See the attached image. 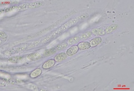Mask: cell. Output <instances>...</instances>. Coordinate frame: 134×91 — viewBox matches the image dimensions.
<instances>
[{"instance_id":"obj_16","label":"cell","mask_w":134,"mask_h":91,"mask_svg":"<svg viewBox=\"0 0 134 91\" xmlns=\"http://www.w3.org/2000/svg\"><path fill=\"white\" fill-rule=\"evenodd\" d=\"M0 36H1V39L4 40L5 42L8 38V36H7V35L5 33V32H3V31L0 32Z\"/></svg>"},{"instance_id":"obj_3","label":"cell","mask_w":134,"mask_h":91,"mask_svg":"<svg viewBox=\"0 0 134 91\" xmlns=\"http://www.w3.org/2000/svg\"><path fill=\"white\" fill-rule=\"evenodd\" d=\"M79 50V48L77 45H74L70 47L67 50L66 54L68 56H72L76 54Z\"/></svg>"},{"instance_id":"obj_4","label":"cell","mask_w":134,"mask_h":91,"mask_svg":"<svg viewBox=\"0 0 134 91\" xmlns=\"http://www.w3.org/2000/svg\"><path fill=\"white\" fill-rule=\"evenodd\" d=\"M42 57V55L40 53H33L28 56V59L30 60L34 61V60H39Z\"/></svg>"},{"instance_id":"obj_1","label":"cell","mask_w":134,"mask_h":91,"mask_svg":"<svg viewBox=\"0 0 134 91\" xmlns=\"http://www.w3.org/2000/svg\"><path fill=\"white\" fill-rule=\"evenodd\" d=\"M43 5V2L40 1H36L32 3H25L21 6H19L17 10L18 11H22V10H25L29 9H35L38 8L41 6Z\"/></svg>"},{"instance_id":"obj_15","label":"cell","mask_w":134,"mask_h":91,"mask_svg":"<svg viewBox=\"0 0 134 91\" xmlns=\"http://www.w3.org/2000/svg\"><path fill=\"white\" fill-rule=\"evenodd\" d=\"M68 45V43H67L66 42H64V43H62L61 44H60L57 45L55 48L57 50H61L62 49H65Z\"/></svg>"},{"instance_id":"obj_8","label":"cell","mask_w":134,"mask_h":91,"mask_svg":"<svg viewBox=\"0 0 134 91\" xmlns=\"http://www.w3.org/2000/svg\"><path fill=\"white\" fill-rule=\"evenodd\" d=\"M102 42V38L100 37H97L96 38H94L92 40H90L89 42V43L90 44L91 47H95L101 43Z\"/></svg>"},{"instance_id":"obj_18","label":"cell","mask_w":134,"mask_h":91,"mask_svg":"<svg viewBox=\"0 0 134 91\" xmlns=\"http://www.w3.org/2000/svg\"><path fill=\"white\" fill-rule=\"evenodd\" d=\"M40 42V41H36V42H34L32 43L31 44H30L29 46H28V48H33V47H34L36 45H38Z\"/></svg>"},{"instance_id":"obj_19","label":"cell","mask_w":134,"mask_h":91,"mask_svg":"<svg viewBox=\"0 0 134 91\" xmlns=\"http://www.w3.org/2000/svg\"><path fill=\"white\" fill-rule=\"evenodd\" d=\"M18 7H17V6H12V7H11L6 9L5 10V12L11 11H12V10H13L15 9H16V8L18 9Z\"/></svg>"},{"instance_id":"obj_5","label":"cell","mask_w":134,"mask_h":91,"mask_svg":"<svg viewBox=\"0 0 134 91\" xmlns=\"http://www.w3.org/2000/svg\"><path fill=\"white\" fill-rule=\"evenodd\" d=\"M67 54L65 53H61L59 54L58 55H56L55 57L54 60L56 62H62L63 60H64L67 58Z\"/></svg>"},{"instance_id":"obj_17","label":"cell","mask_w":134,"mask_h":91,"mask_svg":"<svg viewBox=\"0 0 134 91\" xmlns=\"http://www.w3.org/2000/svg\"><path fill=\"white\" fill-rule=\"evenodd\" d=\"M88 16H89V15L87 14V13H84V14L78 17V19L79 21V20H83L84 19H86V18H88Z\"/></svg>"},{"instance_id":"obj_6","label":"cell","mask_w":134,"mask_h":91,"mask_svg":"<svg viewBox=\"0 0 134 91\" xmlns=\"http://www.w3.org/2000/svg\"><path fill=\"white\" fill-rule=\"evenodd\" d=\"M77 46H78L79 49H80V50L88 49H89L90 47H91L89 42H80L78 44V45H77Z\"/></svg>"},{"instance_id":"obj_7","label":"cell","mask_w":134,"mask_h":91,"mask_svg":"<svg viewBox=\"0 0 134 91\" xmlns=\"http://www.w3.org/2000/svg\"><path fill=\"white\" fill-rule=\"evenodd\" d=\"M57 50L55 48H52L49 49L45 50V51L44 53V56L48 57L50 56H52L53 55L55 54L56 53Z\"/></svg>"},{"instance_id":"obj_14","label":"cell","mask_w":134,"mask_h":91,"mask_svg":"<svg viewBox=\"0 0 134 91\" xmlns=\"http://www.w3.org/2000/svg\"><path fill=\"white\" fill-rule=\"evenodd\" d=\"M92 31H87L85 33L82 34L80 35L79 38H80V39L85 40V39H87L90 38V37L92 36Z\"/></svg>"},{"instance_id":"obj_10","label":"cell","mask_w":134,"mask_h":91,"mask_svg":"<svg viewBox=\"0 0 134 91\" xmlns=\"http://www.w3.org/2000/svg\"><path fill=\"white\" fill-rule=\"evenodd\" d=\"M42 73V70L40 68H37L30 73V77L32 78H35L41 75Z\"/></svg>"},{"instance_id":"obj_11","label":"cell","mask_w":134,"mask_h":91,"mask_svg":"<svg viewBox=\"0 0 134 91\" xmlns=\"http://www.w3.org/2000/svg\"><path fill=\"white\" fill-rule=\"evenodd\" d=\"M79 40H80L79 36H75L72 37L71 38H70L68 40V42H67V43H68V45H73V44H76V43L78 42Z\"/></svg>"},{"instance_id":"obj_13","label":"cell","mask_w":134,"mask_h":91,"mask_svg":"<svg viewBox=\"0 0 134 91\" xmlns=\"http://www.w3.org/2000/svg\"><path fill=\"white\" fill-rule=\"evenodd\" d=\"M117 27H118V25H117V24H112L111 25H110L106 28V29L105 30V32L107 33V34L112 32L115 31V30H116Z\"/></svg>"},{"instance_id":"obj_2","label":"cell","mask_w":134,"mask_h":91,"mask_svg":"<svg viewBox=\"0 0 134 91\" xmlns=\"http://www.w3.org/2000/svg\"><path fill=\"white\" fill-rule=\"evenodd\" d=\"M55 64V60L53 59H50L46 61L43 65V68L44 69H48L49 68H51Z\"/></svg>"},{"instance_id":"obj_9","label":"cell","mask_w":134,"mask_h":91,"mask_svg":"<svg viewBox=\"0 0 134 91\" xmlns=\"http://www.w3.org/2000/svg\"><path fill=\"white\" fill-rule=\"evenodd\" d=\"M91 31L95 35H104L106 34L105 30L102 28H95Z\"/></svg>"},{"instance_id":"obj_12","label":"cell","mask_w":134,"mask_h":91,"mask_svg":"<svg viewBox=\"0 0 134 91\" xmlns=\"http://www.w3.org/2000/svg\"><path fill=\"white\" fill-rule=\"evenodd\" d=\"M23 59V56H12L11 58H10L9 60L11 63H17L21 61Z\"/></svg>"}]
</instances>
